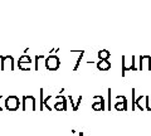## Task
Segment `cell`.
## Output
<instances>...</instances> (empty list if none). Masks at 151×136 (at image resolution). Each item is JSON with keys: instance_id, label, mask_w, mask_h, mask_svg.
Masks as SVG:
<instances>
[{"instance_id": "obj_19", "label": "cell", "mask_w": 151, "mask_h": 136, "mask_svg": "<svg viewBox=\"0 0 151 136\" xmlns=\"http://www.w3.org/2000/svg\"><path fill=\"white\" fill-rule=\"evenodd\" d=\"M24 136H27V135H24Z\"/></svg>"}, {"instance_id": "obj_11", "label": "cell", "mask_w": 151, "mask_h": 136, "mask_svg": "<svg viewBox=\"0 0 151 136\" xmlns=\"http://www.w3.org/2000/svg\"><path fill=\"white\" fill-rule=\"evenodd\" d=\"M43 58H44V54L43 53H42V54H37L35 62H34V69H35V71H39V60L43 59Z\"/></svg>"}, {"instance_id": "obj_18", "label": "cell", "mask_w": 151, "mask_h": 136, "mask_svg": "<svg viewBox=\"0 0 151 136\" xmlns=\"http://www.w3.org/2000/svg\"><path fill=\"white\" fill-rule=\"evenodd\" d=\"M44 136H47V135H44Z\"/></svg>"}, {"instance_id": "obj_12", "label": "cell", "mask_w": 151, "mask_h": 136, "mask_svg": "<svg viewBox=\"0 0 151 136\" xmlns=\"http://www.w3.org/2000/svg\"><path fill=\"white\" fill-rule=\"evenodd\" d=\"M83 54H84V50H81V53H79V57H78V59H77V62H76V64H74V67H73V71H77V69H78V67H79V64H81V59H82V57H83Z\"/></svg>"}, {"instance_id": "obj_14", "label": "cell", "mask_w": 151, "mask_h": 136, "mask_svg": "<svg viewBox=\"0 0 151 136\" xmlns=\"http://www.w3.org/2000/svg\"><path fill=\"white\" fill-rule=\"evenodd\" d=\"M44 101H43V88H40V111H43Z\"/></svg>"}, {"instance_id": "obj_17", "label": "cell", "mask_w": 151, "mask_h": 136, "mask_svg": "<svg viewBox=\"0 0 151 136\" xmlns=\"http://www.w3.org/2000/svg\"><path fill=\"white\" fill-rule=\"evenodd\" d=\"M78 136H86V135H84V134H82V132H79V134H78Z\"/></svg>"}, {"instance_id": "obj_9", "label": "cell", "mask_w": 151, "mask_h": 136, "mask_svg": "<svg viewBox=\"0 0 151 136\" xmlns=\"http://www.w3.org/2000/svg\"><path fill=\"white\" fill-rule=\"evenodd\" d=\"M18 67L22 71H30L32 62H18Z\"/></svg>"}, {"instance_id": "obj_4", "label": "cell", "mask_w": 151, "mask_h": 136, "mask_svg": "<svg viewBox=\"0 0 151 136\" xmlns=\"http://www.w3.org/2000/svg\"><path fill=\"white\" fill-rule=\"evenodd\" d=\"M54 109L57 111H65L67 110V101L63 96H57L54 102Z\"/></svg>"}, {"instance_id": "obj_10", "label": "cell", "mask_w": 151, "mask_h": 136, "mask_svg": "<svg viewBox=\"0 0 151 136\" xmlns=\"http://www.w3.org/2000/svg\"><path fill=\"white\" fill-rule=\"evenodd\" d=\"M92 109L94 111H105L106 107H105V104H101V102H93V104H92Z\"/></svg>"}, {"instance_id": "obj_1", "label": "cell", "mask_w": 151, "mask_h": 136, "mask_svg": "<svg viewBox=\"0 0 151 136\" xmlns=\"http://www.w3.org/2000/svg\"><path fill=\"white\" fill-rule=\"evenodd\" d=\"M44 63H45L47 69H49V71H57L60 65V60L57 55H48V57L45 58Z\"/></svg>"}, {"instance_id": "obj_13", "label": "cell", "mask_w": 151, "mask_h": 136, "mask_svg": "<svg viewBox=\"0 0 151 136\" xmlns=\"http://www.w3.org/2000/svg\"><path fill=\"white\" fill-rule=\"evenodd\" d=\"M18 62H32V58L29 57V55L24 54V55H22V57L19 58V60H18Z\"/></svg>"}, {"instance_id": "obj_6", "label": "cell", "mask_w": 151, "mask_h": 136, "mask_svg": "<svg viewBox=\"0 0 151 136\" xmlns=\"http://www.w3.org/2000/svg\"><path fill=\"white\" fill-rule=\"evenodd\" d=\"M6 69H9V71H13L14 69V59L12 55H5L3 59V69L1 71H6Z\"/></svg>"}, {"instance_id": "obj_5", "label": "cell", "mask_w": 151, "mask_h": 136, "mask_svg": "<svg viewBox=\"0 0 151 136\" xmlns=\"http://www.w3.org/2000/svg\"><path fill=\"white\" fill-rule=\"evenodd\" d=\"M115 109L117 111H126L127 110V100H126L125 96H117L116 97Z\"/></svg>"}, {"instance_id": "obj_15", "label": "cell", "mask_w": 151, "mask_h": 136, "mask_svg": "<svg viewBox=\"0 0 151 136\" xmlns=\"http://www.w3.org/2000/svg\"><path fill=\"white\" fill-rule=\"evenodd\" d=\"M107 110H111V88H108V107Z\"/></svg>"}, {"instance_id": "obj_3", "label": "cell", "mask_w": 151, "mask_h": 136, "mask_svg": "<svg viewBox=\"0 0 151 136\" xmlns=\"http://www.w3.org/2000/svg\"><path fill=\"white\" fill-rule=\"evenodd\" d=\"M19 105H20V102H19V98L17 96H9V97H6V100H5V109L8 111H17L19 109Z\"/></svg>"}, {"instance_id": "obj_2", "label": "cell", "mask_w": 151, "mask_h": 136, "mask_svg": "<svg viewBox=\"0 0 151 136\" xmlns=\"http://www.w3.org/2000/svg\"><path fill=\"white\" fill-rule=\"evenodd\" d=\"M23 110L24 111H35L37 110V104L35 98L33 96H23Z\"/></svg>"}, {"instance_id": "obj_16", "label": "cell", "mask_w": 151, "mask_h": 136, "mask_svg": "<svg viewBox=\"0 0 151 136\" xmlns=\"http://www.w3.org/2000/svg\"><path fill=\"white\" fill-rule=\"evenodd\" d=\"M3 59H4V57L0 55V69H3Z\"/></svg>"}, {"instance_id": "obj_7", "label": "cell", "mask_w": 151, "mask_h": 136, "mask_svg": "<svg viewBox=\"0 0 151 136\" xmlns=\"http://www.w3.org/2000/svg\"><path fill=\"white\" fill-rule=\"evenodd\" d=\"M97 68L100 69V71H108V69L111 68L110 60H108V59H106V60H100V62L97 63Z\"/></svg>"}, {"instance_id": "obj_8", "label": "cell", "mask_w": 151, "mask_h": 136, "mask_svg": "<svg viewBox=\"0 0 151 136\" xmlns=\"http://www.w3.org/2000/svg\"><path fill=\"white\" fill-rule=\"evenodd\" d=\"M111 57V53L108 52L107 49H102L98 52V58H100V60H106Z\"/></svg>"}]
</instances>
